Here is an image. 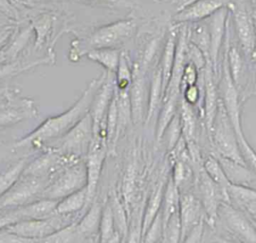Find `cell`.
Wrapping results in <instances>:
<instances>
[{
    "label": "cell",
    "instance_id": "obj_7",
    "mask_svg": "<svg viewBox=\"0 0 256 243\" xmlns=\"http://www.w3.org/2000/svg\"><path fill=\"white\" fill-rule=\"evenodd\" d=\"M87 184L85 161L81 160L56 173L40 194V198L61 200L67 195L83 188Z\"/></svg>",
    "mask_w": 256,
    "mask_h": 243
},
{
    "label": "cell",
    "instance_id": "obj_19",
    "mask_svg": "<svg viewBox=\"0 0 256 243\" xmlns=\"http://www.w3.org/2000/svg\"><path fill=\"white\" fill-rule=\"evenodd\" d=\"M168 179V174L166 172H163L162 176L158 179V181L155 183L150 196L148 198L147 204L145 206L144 212H143V221H142V237L150 224L152 223L153 219L161 209L165 185Z\"/></svg>",
    "mask_w": 256,
    "mask_h": 243
},
{
    "label": "cell",
    "instance_id": "obj_27",
    "mask_svg": "<svg viewBox=\"0 0 256 243\" xmlns=\"http://www.w3.org/2000/svg\"><path fill=\"white\" fill-rule=\"evenodd\" d=\"M112 210H113V216H114V222L115 227L118 233L121 236L122 239H127L128 237V231H129V224H128V218L126 216V208L124 203L120 200L118 196L114 192L111 193L109 197Z\"/></svg>",
    "mask_w": 256,
    "mask_h": 243
},
{
    "label": "cell",
    "instance_id": "obj_14",
    "mask_svg": "<svg viewBox=\"0 0 256 243\" xmlns=\"http://www.w3.org/2000/svg\"><path fill=\"white\" fill-rule=\"evenodd\" d=\"M179 215L181 222V239L183 242L188 232L199 222L206 220V213L203 205L192 190L180 192Z\"/></svg>",
    "mask_w": 256,
    "mask_h": 243
},
{
    "label": "cell",
    "instance_id": "obj_32",
    "mask_svg": "<svg viewBox=\"0 0 256 243\" xmlns=\"http://www.w3.org/2000/svg\"><path fill=\"white\" fill-rule=\"evenodd\" d=\"M181 222L179 210L173 213L163 227L162 242H180Z\"/></svg>",
    "mask_w": 256,
    "mask_h": 243
},
{
    "label": "cell",
    "instance_id": "obj_23",
    "mask_svg": "<svg viewBox=\"0 0 256 243\" xmlns=\"http://www.w3.org/2000/svg\"><path fill=\"white\" fill-rule=\"evenodd\" d=\"M188 41L198 47L206 59H210V38L207 23L204 20L188 23ZM212 63V62H211Z\"/></svg>",
    "mask_w": 256,
    "mask_h": 243
},
{
    "label": "cell",
    "instance_id": "obj_18",
    "mask_svg": "<svg viewBox=\"0 0 256 243\" xmlns=\"http://www.w3.org/2000/svg\"><path fill=\"white\" fill-rule=\"evenodd\" d=\"M177 32H178L177 25L172 24V26L169 29L168 35L166 37L163 50L158 62V65L161 69V74H162L163 95L172 72V67H173L174 58H175L176 44H177Z\"/></svg>",
    "mask_w": 256,
    "mask_h": 243
},
{
    "label": "cell",
    "instance_id": "obj_31",
    "mask_svg": "<svg viewBox=\"0 0 256 243\" xmlns=\"http://www.w3.org/2000/svg\"><path fill=\"white\" fill-rule=\"evenodd\" d=\"M76 221L66 225L65 227L55 231L51 235L45 237L42 242L46 243H67V242H78V236L76 231Z\"/></svg>",
    "mask_w": 256,
    "mask_h": 243
},
{
    "label": "cell",
    "instance_id": "obj_38",
    "mask_svg": "<svg viewBox=\"0 0 256 243\" xmlns=\"http://www.w3.org/2000/svg\"><path fill=\"white\" fill-rule=\"evenodd\" d=\"M12 35V28L6 27L0 29V50L3 49V47L9 42Z\"/></svg>",
    "mask_w": 256,
    "mask_h": 243
},
{
    "label": "cell",
    "instance_id": "obj_13",
    "mask_svg": "<svg viewBox=\"0 0 256 243\" xmlns=\"http://www.w3.org/2000/svg\"><path fill=\"white\" fill-rule=\"evenodd\" d=\"M132 67L133 75L130 85V103L132 122L137 125L146 119L149 100V88L147 87L146 82V71L136 64H133Z\"/></svg>",
    "mask_w": 256,
    "mask_h": 243
},
{
    "label": "cell",
    "instance_id": "obj_28",
    "mask_svg": "<svg viewBox=\"0 0 256 243\" xmlns=\"http://www.w3.org/2000/svg\"><path fill=\"white\" fill-rule=\"evenodd\" d=\"M203 168L214 182H216L226 190L230 182L226 177L220 162L214 155L209 153L205 157V159H203Z\"/></svg>",
    "mask_w": 256,
    "mask_h": 243
},
{
    "label": "cell",
    "instance_id": "obj_20",
    "mask_svg": "<svg viewBox=\"0 0 256 243\" xmlns=\"http://www.w3.org/2000/svg\"><path fill=\"white\" fill-rule=\"evenodd\" d=\"M91 202L88 199L87 187L67 195L58 201L55 212L59 214H77L85 212L90 206Z\"/></svg>",
    "mask_w": 256,
    "mask_h": 243
},
{
    "label": "cell",
    "instance_id": "obj_47",
    "mask_svg": "<svg viewBox=\"0 0 256 243\" xmlns=\"http://www.w3.org/2000/svg\"><path fill=\"white\" fill-rule=\"evenodd\" d=\"M253 19H254V25H255V34H256V13H253Z\"/></svg>",
    "mask_w": 256,
    "mask_h": 243
},
{
    "label": "cell",
    "instance_id": "obj_46",
    "mask_svg": "<svg viewBox=\"0 0 256 243\" xmlns=\"http://www.w3.org/2000/svg\"><path fill=\"white\" fill-rule=\"evenodd\" d=\"M252 62H253V64H254V67H255V69H256V48H255V51H254V54H253Z\"/></svg>",
    "mask_w": 256,
    "mask_h": 243
},
{
    "label": "cell",
    "instance_id": "obj_40",
    "mask_svg": "<svg viewBox=\"0 0 256 243\" xmlns=\"http://www.w3.org/2000/svg\"><path fill=\"white\" fill-rule=\"evenodd\" d=\"M0 10H2L4 13L9 14L11 16L15 15V12L13 10V7L7 0H0Z\"/></svg>",
    "mask_w": 256,
    "mask_h": 243
},
{
    "label": "cell",
    "instance_id": "obj_12",
    "mask_svg": "<svg viewBox=\"0 0 256 243\" xmlns=\"http://www.w3.org/2000/svg\"><path fill=\"white\" fill-rule=\"evenodd\" d=\"M229 15L228 6H223L212 15L205 19L208 27L210 38V59L212 62L213 70L218 78L219 67L221 62L222 48L226 33V23Z\"/></svg>",
    "mask_w": 256,
    "mask_h": 243
},
{
    "label": "cell",
    "instance_id": "obj_29",
    "mask_svg": "<svg viewBox=\"0 0 256 243\" xmlns=\"http://www.w3.org/2000/svg\"><path fill=\"white\" fill-rule=\"evenodd\" d=\"M181 136H182V126H181L180 113H179V109H178L177 113L173 116V118L167 125V127L163 133V136H162V139L165 140V145H166L167 151L170 152L175 147V145L177 144V142L179 141ZM162 139H161V141H162Z\"/></svg>",
    "mask_w": 256,
    "mask_h": 243
},
{
    "label": "cell",
    "instance_id": "obj_24",
    "mask_svg": "<svg viewBox=\"0 0 256 243\" xmlns=\"http://www.w3.org/2000/svg\"><path fill=\"white\" fill-rule=\"evenodd\" d=\"M58 200L37 199L24 206L19 207L23 219H40L51 216L56 209Z\"/></svg>",
    "mask_w": 256,
    "mask_h": 243
},
{
    "label": "cell",
    "instance_id": "obj_44",
    "mask_svg": "<svg viewBox=\"0 0 256 243\" xmlns=\"http://www.w3.org/2000/svg\"><path fill=\"white\" fill-rule=\"evenodd\" d=\"M253 13H256V0H246Z\"/></svg>",
    "mask_w": 256,
    "mask_h": 243
},
{
    "label": "cell",
    "instance_id": "obj_36",
    "mask_svg": "<svg viewBox=\"0 0 256 243\" xmlns=\"http://www.w3.org/2000/svg\"><path fill=\"white\" fill-rule=\"evenodd\" d=\"M20 220H23V217L18 208L0 212V231Z\"/></svg>",
    "mask_w": 256,
    "mask_h": 243
},
{
    "label": "cell",
    "instance_id": "obj_21",
    "mask_svg": "<svg viewBox=\"0 0 256 243\" xmlns=\"http://www.w3.org/2000/svg\"><path fill=\"white\" fill-rule=\"evenodd\" d=\"M32 158L33 155H26L0 167V196L18 180Z\"/></svg>",
    "mask_w": 256,
    "mask_h": 243
},
{
    "label": "cell",
    "instance_id": "obj_30",
    "mask_svg": "<svg viewBox=\"0 0 256 243\" xmlns=\"http://www.w3.org/2000/svg\"><path fill=\"white\" fill-rule=\"evenodd\" d=\"M48 62L47 59H42L38 61L28 62V63H18V62H0V81L11 76H15L26 70H29L39 64Z\"/></svg>",
    "mask_w": 256,
    "mask_h": 243
},
{
    "label": "cell",
    "instance_id": "obj_9",
    "mask_svg": "<svg viewBox=\"0 0 256 243\" xmlns=\"http://www.w3.org/2000/svg\"><path fill=\"white\" fill-rule=\"evenodd\" d=\"M216 222L229 238L237 239L238 242L256 243V229L248 215L229 202H223L219 206Z\"/></svg>",
    "mask_w": 256,
    "mask_h": 243
},
{
    "label": "cell",
    "instance_id": "obj_5",
    "mask_svg": "<svg viewBox=\"0 0 256 243\" xmlns=\"http://www.w3.org/2000/svg\"><path fill=\"white\" fill-rule=\"evenodd\" d=\"M93 138V121L88 112L75 126L61 137L47 143L44 148L53 149L61 154L81 158L88 152Z\"/></svg>",
    "mask_w": 256,
    "mask_h": 243
},
{
    "label": "cell",
    "instance_id": "obj_6",
    "mask_svg": "<svg viewBox=\"0 0 256 243\" xmlns=\"http://www.w3.org/2000/svg\"><path fill=\"white\" fill-rule=\"evenodd\" d=\"M227 6L231 18L232 29L234 31L235 38L237 39V43L245 57L252 61L256 48V34L253 12L248 2L245 3L242 1H229Z\"/></svg>",
    "mask_w": 256,
    "mask_h": 243
},
{
    "label": "cell",
    "instance_id": "obj_2",
    "mask_svg": "<svg viewBox=\"0 0 256 243\" xmlns=\"http://www.w3.org/2000/svg\"><path fill=\"white\" fill-rule=\"evenodd\" d=\"M136 30L134 19H123L107 25H104L89 36L74 40L71 43L69 52L70 59L77 61L83 55H86L93 49L116 48L124 41L128 40Z\"/></svg>",
    "mask_w": 256,
    "mask_h": 243
},
{
    "label": "cell",
    "instance_id": "obj_25",
    "mask_svg": "<svg viewBox=\"0 0 256 243\" xmlns=\"http://www.w3.org/2000/svg\"><path fill=\"white\" fill-rule=\"evenodd\" d=\"M121 51L117 48H100L89 51L85 56L105 68L106 71L115 73L119 64Z\"/></svg>",
    "mask_w": 256,
    "mask_h": 243
},
{
    "label": "cell",
    "instance_id": "obj_26",
    "mask_svg": "<svg viewBox=\"0 0 256 243\" xmlns=\"http://www.w3.org/2000/svg\"><path fill=\"white\" fill-rule=\"evenodd\" d=\"M226 192L229 203L241 210L248 204L256 202L255 188L229 183L226 188Z\"/></svg>",
    "mask_w": 256,
    "mask_h": 243
},
{
    "label": "cell",
    "instance_id": "obj_8",
    "mask_svg": "<svg viewBox=\"0 0 256 243\" xmlns=\"http://www.w3.org/2000/svg\"><path fill=\"white\" fill-rule=\"evenodd\" d=\"M49 182L47 178L22 173L18 180L0 196V212L16 209L39 199Z\"/></svg>",
    "mask_w": 256,
    "mask_h": 243
},
{
    "label": "cell",
    "instance_id": "obj_37",
    "mask_svg": "<svg viewBox=\"0 0 256 243\" xmlns=\"http://www.w3.org/2000/svg\"><path fill=\"white\" fill-rule=\"evenodd\" d=\"M50 26L49 18H42L36 24V32H37V40L35 42V46H39L42 44L44 37L46 36Z\"/></svg>",
    "mask_w": 256,
    "mask_h": 243
},
{
    "label": "cell",
    "instance_id": "obj_43",
    "mask_svg": "<svg viewBox=\"0 0 256 243\" xmlns=\"http://www.w3.org/2000/svg\"><path fill=\"white\" fill-rule=\"evenodd\" d=\"M8 104H9V101H8V99H7V97H6L5 90H4L3 93H2V96H0V109L6 107Z\"/></svg>",
    "mask_w": 256,
    "mask_h": 243
},
{
    "label": "cell",
    "instance_id": "obj_11",
    "mask_svg": "<svg viewBox=\"0 0 256 243\" xmlns=\"http://www.w3.org/2000/svg\"><path fill=\"white\" fill-rule=\"evenodd\" d=\"M108 154V146L105 138L100 136H93L88 152L85 157V164L87 170V193L88 199L92 203L96 196V190L103 167V163Z\"/></svg>",
    "mask_w": 256,
    "mask_h": 243
},
{
    "label": "cell",
    "instance_id": "obj_34",
    "mask_svg": "<svg viewBox=\"0 0 256 243\" xmlns=\"http://www.w3.org/2000/svg\"><path fill=\"white\" fill-rule=\"evenodd\" d=\"M241 155L245 161V164L256 173V151L247 142L244 133L236 134Z\"/></svg>",
    "mask_w": 256,
    "mask_h": 243
},
{
    "label": "cell",
    "instance_id": "obj_3",
    "mask_svg": "<svg viewBox=\"0 0 256 243\" xmlns=\"http://www.w3.org/2000/svg\"><path fill=\"white\" fill-rule=\"evenodd\" d=\"M208 138L211 147L210 152L245 164L240 152L235 129L221 101H219Z\"/></svg>",
    "mask_w": 256,
    "mask_h": 243
},
{
    "label": "cell",
    "instance_id": "obj_48",
    "mask_svg": "<svg viewBox=\"0 0 256 243\" xmlns=\"http://www.w3.org/2000/svg\"><path fill=\"white\" fill-rule=\"evenodd\" d=\"M159 1H163V0H159Z\"/></svg>",
    "mask_w": 256,
    "mask_h": 243
},
{
    "label": "cell",
    "instance_id": "obj_39",
    "mask_svg": "<svg viewBox=\"0 0 256 243\" xmlns=\"http://www.w3.org/2000/svg\"><path fill=\"white\" fill-rule=\"evenodd\" d=\"M197 0H171V2L174 4L175 6V10L176 12L188 7L189 5H191L192 3H194Z\"/></svg>",
    "mask_w": 256,
    "mask_h": 243
},
{
    "label": "cell",
    "instance_id": "obj_45",
    "mask_svg": "<svg viewBox=\"0 0 256 243\" xmlns=\"http://www.w3.org/2000/svg\"><path fill=\"white\" fill-rule=\"evenodd\" d=\"M244 212H245V211H244ZM245 213H246V212H245ZM246 214H247V213H246ZM247 215H248V214H247ZM248 217H249V219H250L251 223L253 224V226H254V227H255V229H256V219H254V218H253V217H251L250 215H248Z\"/></svg>",
    "mask_w": 256,
    "mask_h": 243
},
{
    "label": "cell",
    "instance_id": "obj_42",
    "mask_svg": "<svg viewBox=\"0 0 256 243\" xmlns=\"http://www.w3.org/2000/svg\"><path fill=\"white\" fill-rule=\"evenodd\" d=\"M101 1L107 2V3H110V4H115V5H127V4H129V0H101Z\"/></svg>",
    "mask_w": 256,
    "mask_h": 243
},
{
    "label": "cell",
    "instance_id": "obj_17",
    "mask_svg": "<svg viewBox=\"0 0 256 243\" xmlns=\"http://www.w3.org/2000/svg\"><path fill=\"white\" fill-rule=\"evenodd\" d=\"M210 153L218 159L230 183L256 189V173L247 165L233 161L216 153Z\"/></svg>",
    "mask_w": 256,
    "mask_h": 243
},
{
    "label": "cell",
    "instance_id": "obj_16",
    "mask_svg": "<svg viewBox=\"0 0 256 243\" xmlns=\"http://www.w3.org/2000/svg\"><path fill=\"white\" fill-rule=\"evenodd\" d=\"M104 202L96 199V196L85 213L76 222V231L78 242H86L88 239H98L99 241V226L101 220L102 209Z\"/></svg>",
    "mask_w": 256,
    "mask_h": 243
},
{
    "label": "cell",
    "instance_id": "obj_4",
    "mask_svg": "<svg viewBox=\"0 0 256 243\" xmlns=\"http://www.w3.org/2000/svg\"><path fill=\"white\" fill-rule=\"evenodd\" d=\"M195 194L200 199L206 213V224L213 228L217 219L219 206L223 202H229L227 192L219 184L214 182L203 168V163L193 164Z\"/></svg>",
    "mask_w": 256,
    "mask_h": 243
},
{
    "label": "cell",
    "instance_id": "obj_15",
    "mask_svg": "<svg viewBox=\"0 0 256 243\" xmlns=\"http://www.w3.org/2000/svg\"><path fill=\"white\" fill-rule=\"evenodd\" d=\"M227 4L228 2L225 0H197L188 7L176 12L172 17V24L192 23L204 20Z\"/></svg>",
    "mask_w": 256,
    "mask_h": 243
},
{
    "label": "cell",
    "instance_id": "obj_22",
    "mask_svg": "<svg viewBox=\"0 0 256 243\" xmlns=\"http://www.w3.org/2000/svg\"><path fill=\"white\" fill-rule=\"evenodd\" d=\"M120 241H121V236L115 227L112 206L109 198H107L105 200V203L102 209V214H101V220H100V226H99V242L106 243V242H120Z\"/></svg>",
    "mask_w": 256,
    "mask_h": 243
},
{
    "label": "cell",
    "instance_id": "obj_35",
    "mask_svg": "<svg viewBox=\"0 0 256 243\" xmlns=\"http://www.w3.org/2000/svg\"><path fill=\"white\" fill-rule=\"evenodd\" d=\"M202 71V70H201ZM200 70H198V68L191 62L187 61L185 67H184V71L182 74V78H181V92L183 89H185L187 86L189 85H193L196 84L200 75Z\"/></svg>",
    "mask_w": 256,
    "mask_h": 243
},
{
    "label": "cell",
    "instance_id": "obj_33",
    "mask_svg": "<svg viewBox=\"0 0 256 243\" xmlns=\"http://www.w3.org/2000/svg\"><path fill=\"white\" fill-rule=\"evenodd\" d=\"M163 236V219L161 209L153 219L152 223L144 233L142 239L144 242H162Z\"/></svg>",
    "mask_w": 256,
    "mask_h": 243
},
{
    "label": "cell",
    "instance_id": "obj_41",
    "mask_svg": "<svg viewBox=\"0 0 256 243\" xmlns=\"http://www.w3.org/2000/svg\"><path fill=\"white\" fill-rule=\"evenodd\" d=\"M243 211H245L248 215H250L251 217H253L254 219H256V202L250 203L247 206H245L243 209Z\"/></svg>",
    "mask_w": 256,
    "mask_h": 243
},
{
    "label": "cell",
    "instance_id": "obj_1",
    "mask_svg": "<svg viewBox=\"0 0 256 243\" xmlns=\"http://www.w3.org/2000/svg\"><path fill=\"white\" fill-rule=\"evenodd\" d=\"M107 71L100 77L93 79L83 91L79 99L65 112L52 116L43 121L35 130L22 139L16 141L11 147L20 149L30 147L33 149L43 148L47 143L61 137L75 126L90 110L94 96L106 77Z\"/></svg>",
    "mask_w": 256,
    "mask_h": 243
},
{
    "label": "cell",
    "instance_id": "obj_10",
    "mask_svg": "<svg viewBox=\"0 0 256 243\" xmlns=\"http://www.w3.org/2000/svg\"><path fill=\"white\" fill-rule=\"evenodd\" d=\"M5 94L9 104L0 109V130L38 116L33 100L23 97L8 88L5 89Z\"/></svg>",
    "mask_w": 256,
    "mask_h": 243
}]
</instances>
